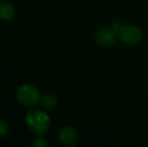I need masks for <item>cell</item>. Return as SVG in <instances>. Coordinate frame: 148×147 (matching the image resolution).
<instances>
[{
    "mask_svg": "<svg viewBox=\"0 0 148 147\" xmlns=\"http://www.w3.org/2000/svg\"><path fill=\"white\" fill-rule=\"evenodd\" d=\"M32 145L34 147H47L49 146V142H47V140L45 138L38 136V137L33 140Z\"/></svg>",
    "mask_w": 148,
    "mask_h": 147,
    "instance_id": "obj_9",
    "label": "cell"
},
{
    "mask_svg": "<svg viewBox=\"0 0 148 147\" xmlns=\"http://www.w3.org/2000/svg\"><path fill=\"white\" fill-rule=\"evenodd\" d=\"M79 136L76 129L72 126H64L59 133L60 142L66 147H72L76 145L78 142Z\"/></svg>",
    "mask_w": 148,
    "mask_h": 147,
    "instance_id": "obj_4",
    "label": "cell"
},
{
    "mask_svg": "<svg viewBox=\"0 0 148 147\" xmlns=\"http://www.w3.org/2000/svg\"><path fill=\"white\" fill-rule=\"evenodd\" d=\"M25 119L28 128L38 136L45 135L51 127V118L45 112L38 109L28 111Z\"/></svg>",
    "mask_w": 148,
    "mask_h": 147,
    "instance_id": "obj_1",
    "label": "cell"
},
{
    "mask_svg": "<svg viewBox=\"0 0 148 147\" xmlns=\"http://www.w3.org/2000/svg\"><path fill=\"white\" fill-rule=\"evenodd\" d=\"M117 30L118 28H115L113 26L101 29L97 36L98 43H100L102 45H108L113 43L116 40V36H118Z\"/></svg>",
    "mask_w": 148,
    "mask_h": 147,
    "instance_id": "obj_5",
    "label": "cell"
},
{
    "mask_svg": "<svg viewBox=\"0 0 148 147\" xmlns=\"http://www.w3.org/2000/svg\"><path fill=\"white\" fill-rule=\"evenodd\" d=\"M15 16V8L9 2H0V19L9 21Z\"/></svg>",
    "mask_w": 148,
    "mask_h": 147,
    "instance_id": "obj_6",
    "label": "cell"
},
{
    "mask_svg": "<svg viewBox=\"0 0 148 147\" xmlns=\"http://www.w3.org/2000/svg\"><path fill=\"white\" fill-rule=\"evenodd\" d=\"M118 37L127 44H136L142 38V32L137 26L131 24L120 25L117 30Z\"/></svg>",
    "mask_w": 148,
    "mask_h": 147,
    "instance_id": "obj_3",
    "label": "cell"
},
{
    "mask_svg": "<svg viewBox=\"0 0 148 147\" xmlns=\"http://www.w3.org/2000/svg\"><path fill=\"white\" fill-rule=\"evenodd\" d=\"M9 133V125L3 119H0V137H4Z\"/></svg>",
    "mask_w": 148,
    "mask_h": 147,
    "instance_id": "obj_8",
    "label": "cell"
},
{
    "mask_svg": "<svg viewBox=\"0 0 148 147\" xmlns=\"http://www.w3.org/2000/svg\"><path fill=\"white\" fill-rule=\"evenodd\" d=\"M40 104L47 110H53L57 107L58 105V100L53 95L51 94H45L42 97H40Z\"/></svg>",
    "mask_w": 148,
    "mask_h": 147,
    "instance_id": "obj_7",
    "label": "cell"
},
{
    "mask_svg": "<svg viewBox=\"0 0 148 147\" xmlns=\"http://www.w3.org/2000/svg\"><path fill=\"white\" fill-rule=\"evenodd\" d=\"M17 101L25 107H33L40 101L39 92L34 86L29 84L22 85L16 92Z\"/></svg>",
    "mask_w": 148,
    "mask_h": 147,
    "instance_id": "obj_2",
    "label": "cell"
}]
</instances>
